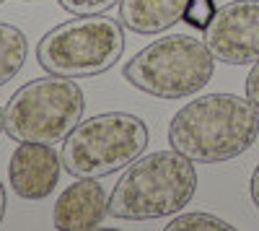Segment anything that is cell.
<instances>
[{"label":"cell","instance_id":"6da1fadb","mask_svg":"<svg viewBox=\"0 0 259 231\" xmlns=\"http://www.w3.org/2000/svg\"><path fill=\"white\" fill-rule=\"evenodd\" d=\"M259 135V114L249 99L205 94L187 101L168 125L171 148L194 164H221L246 153Z\"/></svg>","mask_w":259,"mask_h":231},{"label":"cell","instance_id":"7a4b0ae2","mask_svg":"<svg viewBox=\"0 0 259 231\" xmlns=\"http://www.w3.org/2000/svg\"><path fill=\"white\" fill-rule=\"evenodd\" d=\"M197 192L194 161L179 151L135 159L109 195V213L122 221H153L179 213Z\"/></svg>","mask_w":259,"mask_h":231},{"label":"cell","instance_id":"3957f363","mask_svg":"<svg viewBox=\"0 0 259 231\" xmlns=\"http://www.w3.org/2000/svg\"><path fill=\"white\" fill-rule=\"evenodd\" d=\"M215 73V57L205 39L166 34L124 62V81L158 99H184L202 91Z\"/></svg>","mask_w":259,"mask_h":231},{"label":"cell","instance_id":"277c9868","mask_svg":"<svg viewBox=\"0 0 259 231\" xmlns=\"http://www.w3.org/2000/svg\"><path fill=\"white\" fill-rule=\"evenodd\" d=\"M148 148V125L127 112H104L80 120L62 140V169L78 177H109Z\"/></svg>","mask_w":259,"mask_h":231},{"label":"cell","instance_id":"5b68a950","mask_svg":"<svg viewBox=\"0 0 259 231\" xmlns=\"http://www.w3.org/2000/svg\"><path fill=\"white\" fill-rule=\"evenodd\" d=\"M124 52L122 21L112 16H78L50 29L36 45L39 65L62 78H91L114 68Z\"/></svg>","mask_w":259,"mask_h":231},{"label":"cell","instance_id":"8992f818","mask_svg":"<svg viewBox=\"0 0 259 231\" xmlns=\"http://www.w3.org/2000/svg\"><path fill=\"white\" fill-rule=\"evenodd\" d=\"M85 99L75 78L45 75L21 86L6 112V133L18 143H62L83 120Z\"/></svg>","mask_w":259,"mask_h":231},{"label":"cell","instance_id":"52a82bcc","mask_svg":"<svg viewBox=\"0 0 259 231\" xmlns=\"http://www.w3.org/2000/svg\"><path fill=\"white\" fill-rule=\"evenodd\" d=\"M205 45L215 60L228 65H249L259 60V0H233L205 26Z\"/></svg>","mask_w":259,"mask_h":231},{"label":"cell","instance_id":"ba28073f","mask_svg":"<svg viewBox=\"0 0 259 231\" xmlns=\"http://www.w3.org/2000/svg\"><path fill=\"white\" fill-rule=\"evenodd\" d=\"M62 172V159L47 143H21L11 153L8 179L18 198L45 200L55 192Z\"/></svg>","mask_w":259,"mask_h":231},{"label":"cell","instance_id":"9c48e42d","mask_svg":"<svg viewBox=\"0 0 259 231\" xmlns=\"http://www.w3.org/2000/svg\"><path fill=\"white\" fill-rule=\"evenodd\" d=\"M106 213H109V198L99 179L78 177V182L68 184L57 195L52 218L62 231H85L96 228L106 218Z\"/></svg>","mask_w":259,"mask_h":231},{"label":"cell","instance_id":"30bf717a","mask_svg":"<svg viewBox=\"0 0 259 231\" xmlns=\"http://www.w3.org/2000/svg\"><path fill=\"white\" fill-rule=\"evenodd\" d=\"M189 0H119L122 26L135 34H161L184 18Z\"/></svg>","mask_w":259,"mask_h":231},{"label":"cell","instance_id":"8fae6325","mask_svg":"<svg viewBox=\"0 0 259 231\" xmlns=\"http://www.w3.org/2000/svg\"><path fill=\"white\" fill-rule=\"evenodd\" d=\"M26 52L29 42L24 31L11 24H0V86H6L18 75V70L24 68Z\"/></svg>","mask_w":259,"mask_h":231},{"label":"cell","instance_id":"7c38bea8","mask_svg":"<svg viewBox=\"0 0 259 231\" xmlns=\"http://www.w3.org/2000/svg\"><path fill=\"white\" fill-rule=\"evenodd\" d=\"M233 226L210 213H182L171 218L166 231H231Z\"/></svg>","mask_w":259,"mask_h":231},{"label":"cell","instance_id":"4fadbf2b","mask_svg":"<svg viewBox=\"0 0 259 231\" xmlns=\"http://www.w3.org/2000/svg\"><path fill=\"white\" fill-rule=\"evenodd\" d=\"M215 16V3L212 0H189V6L184 11V24H189L192 29H202L210 24V18Z\"/></svg>","mask_w":259,"mask_h":231},{"label":"cell","instance_id":"5bb4252c","mask_svg":"<svg viewBox=\"0 0 259 231\" xmlns=\"http://www.w3.org/2000/svg\"><path fill=\"white\" fill-rule=\"evenodd\" d=\"M57 3L73 16H96L114 8L119 0H57Z\"/></svg>","mask_w":259,"mask_h":231},{"label":"cell","instance_id":"9a60e30c","mask_svg":"<svg viewBox=\"0 0 259 231\" xmlns=\"http://www.w3.org/2000/svg\"><path fill=\"white\" fill-rule=\"evenodd\" d=\"M246 99H249L251 107L256 109V114H259V60L254 62V68L246 75Z\"/></svg>","mask_w":259,"mask_h":231},{"label":"cell","instance_id":"2e32d148","mask_svg":"<svg viewBox=\"0 0 259 231\" xmlns=\"http://www.w3.org/2000/svg\"><path fill=\"white\" fill-rule=\"evenodd\" d=\"M249 192H251V200H254V205L259 208V164H256V169H254V174H251V182H249Z\"/></svg>","mask_w":259,"mask_h":231},{"label":"cell","instance_id":"e0dca14e","mask_svg":"<svg viewBox=\"0 0 259 231\" xmlns=\"http://www.w3.org/2000/svg\"><path fill=\"white\" fill-rule=\"evenodd\" d=\"M6 205H8V198H6V187L0 182V223H3V216H6Z\"/></svg>","mask_w":259,"mask_h":231},{"label":"cell","instance_id":"ac0fdd59","mask_svg":"<svg viewBox=\"0 0 259 231\" xmlns=\"http://www.w3.org/2000/svg\"><path fill=\"white\" fill-rule=\"evenodd\" d=\"M3 133H6V112L0 109V135H3Z\"/></svg>","mask_w":259,"mask_h":231},{"label":"cell","instance_id":"d6986e66","mask_svg":"<svg viewBox=\"0 0 259 231\" xmlns=\"http://www.w3.org/2000/svg\"><path fill=\"white\" fill-rule=\"evenodd\" d=\"M3 3H6V0H0V6H3Z\"/></svg>","mask_w":259,"mask_h":231}]
</instances>
